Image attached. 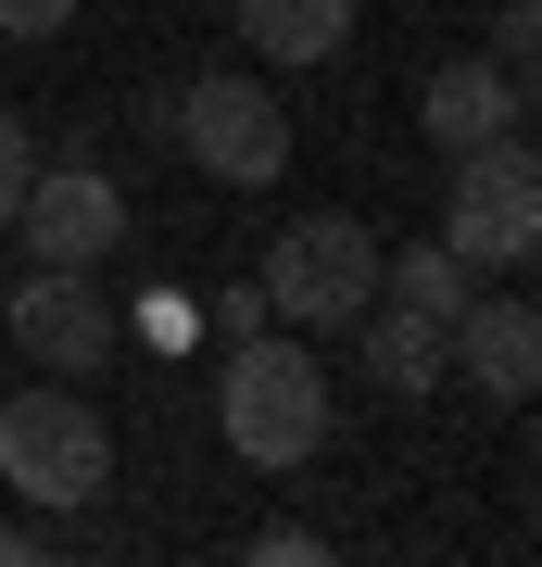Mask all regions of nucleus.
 Segmentation results:
<instances>
[{"label": "nucleus", "mask_w": 542, "mask_h": 567, "mask_svg": "<svg viewBox=\"0 0 542 567\" xmlns=\"http://www.w3.org/2000/svg\"><path fill=\"white\" fill-rule=\"evenodd\" d=\"M177 140L202 177H227V189H278L290 177V102L265 76H190L177 89Z\"/></svg>", "instance_id": "39448f33"}, {"label": "nucleus", "mask_w": 542, "mask_h": 567, "mask_svg": "<svg viewBox=\"0 0 542 567\" xmlns=\"http://www.w3.org/2000/svg\"><path fill=\"white\" fill-rule=\"evenodd\" d=\"M25 555H51V543H39V529H13V517H0V567H25Z\"/></svg>", "instance_id": "a211bd4d"}, {"label": "nucleus", "mask_w": 542, "mask_h": 567, "mask_svg": "<svg viewBox=\"0 0 542 567\" xmlns=\"http://www.w3.org/2000/svg\"><path fill=\"white\" fill-rule=\"evenodd\" d=\"M265 303H278V328H303V341L354 328L379 303V240H366L354 215H290L278 240H265Z\"/></svg>", "instance_id": "20e7f679"}, {"label": "nucleus", "mask_w": 542, "mask_h": 567, "mask_svg": "<svg viewBox=\"0 0 542 567\" xmlns=\"http://www.w3.org/2000/svg\"><path fill=\"white\" fill-rule=\"evenodd\" d=\"M101 480H114V429H101L89 391L39 379L0 404V492H25L39 517H76V505H101Z\"/></svg>", "instance_id": "f03ea898"}, {"label": "nucleus", "mask_w": 542, "mask_h": 567, "mask_svg": "<svg viewBox=\"0 0 542 567\" xmlns=\"http://www.w3.org/2000/svg\"><path fill=\"white\" fill-rule=\"evenodd\" d=\"M76 25V0H0V39H63Z\"/></svg>", "instance_id": "dca6fc26"}, {"label": "nucleus", "mask_w": 542, "mask_h": 567, "mask_svg": "<svg viewBox=\"0 0 542 567\" xmlns=\"http://www.w3.org/2000/svg\"><path fill=\"white\" fill-rule=\"evenodd\" d=\"M25 177H39V140H25V114H0V227H13Z\"/></svg>", "instance_id": "2eb2a0df"}, {"label": "nucleus", "mask_w": 542, "mask_h": 567, "mask_svg": "<svg viewBox=\"0 0 542 567\" xmlns=\"http://www.w3.org/2000/svg\"><path fill=\"white\" fill-rule=\"evenodd\" d=\"M253 328H278V303H265V278H227L215 290V341H253Z\"/></svg>", "instance_id": "4468645a"}, {"label": "nucleus", "mask_w": 542, "mask_h": 567, "mask_svg": "<svg viewBox=\"0 0 542 567\" xmlns=\"http://www.w3.org/2000/svg\"><path fill=\"white\" fill-rule=\"evenodd\" d=\"M341 39H354V0H241V51L278 76H316Z\"/></svg>", "instance_id": "9d476101"}, {"label": "nucleus", "mask_w": 542, "mask_h": 567, "mask_svg": "<svg viewBox=\"0 0 542 567\" xmlns=\"http://www.w3.org/2000/svg\"><path fill=\"white\" fill-rule=\"evenodd\" d=\"M417 126L442 152H480V140H504L518 126V89H504V63L492 51H454V63H429V89H417Z\"/></svg>", "instance_id": "1a4fd4ad"}, {"label": "nucleus", "mask_w": 542, "mask_h": 567, "mask_svg": "<svg viewBox=\"0 0 542 567\" xmlns=\"http://www.w3.org/2000/svg\"><path fill=\"white\" fill-rule=\"evenodd\" d=\"M354 341H366V379H379L391 404H417V391H442V379H454L442 328H429V316H403V303H366V316H354Z\"/></svg>", "instance_id": "9b49d317"}, {"label": "nucleus", "mask_w": 542, "mask_h": 567, "mask_svg": "<svg viewBox=\"0 0 542 567\" xmlns=\"http://www.w3.org/2000/svg\"><path fill=\"white\" fill-rule=\"evenodd\" d=\"M215 429H227L241 466L290 480V466L328 442V365H316V341H303V328H253V341H227V365H215Z\"/></svg>", "instance_id": "f257e3e1"}, {"label": "nucleus", "mask_w": 542, "mask_h": 567, "mask_svg": "<svg viewBox=\"0 0 542 567\" xmlns=\"http://www.w3.org/2000/svg\"><path fill=\"white\" fill-rule=\"evenodd\" d=\"M13 227H25V252H39V265L101 278V265L126 252V189L101 177V164H39V177H25V203H13Z\"/></svg>", "instance_id": "0eeeda50"}, {"label": "nucleus", "mask_w": 542, "mask_h": 567, "mask_svg": "<svg viewBox=\"0 0 542 567\" xmlns=\"http://www.w3.org/2000/svg\"><path fill=\"white\" fill-rule=\"evenodd\" d=\"M454 379L492 391V404H530L542 391V303H518V290H467V316L442 328Z\"/></svg>", "instance_id": "6e6552de"}, {"label": "nucleus", "mask_w": 542, "mask_h": 567, "mask_svg": "<svg viewBox=\"0 0 542 567\" xmlns=\"http://www.w3.org/2000/svg\"><path fill=\"white\" fill-rule=\"evenodd\" d=\"M492 63H504V89H518V102H542V0H504Z\"/></svg>", "instance_id": "ddd939ff"}, {"label": "nucleus", "mask_w": 542, "mask_h": 567, "mask_svg": "<svg viewBox=\"0 0 542 567\" xmlns=\"http://www.w3.org/2000/svg\"><path fill=\"white\" fill-rule=\"evenodd\" d=\"M454 177H442V240L480 265V278H518V265L542 252V152L504 126V140L480 152H442Z\"/></svg>", "instance_id": "7ed1b4c3"}, {"label": "nucleus", "mask_w": 542, "mask_h": 567, "mask_svg": "<svg viewBox=\"0 0 542 567\" xmlns=\"http://www.w3.org/2000/svg\"><path fill=\"white\" fill-rule=\"evenodd\" d=\"M467 290H480V265H467L454 240H403V252H379V303L429 316V328H454V316H467Z\"/></svg>", "instance_id": "f8f14e48"}, {"label": "nucleus", "mask_w": 542, "mask_h": 567, "mask_svg": "<svg viewBox=\"0 0 542 567\" xmlns=\"http://www.w3.org/2000/svg\"><path fill=\"white\" fill-rule=\"evenodd\" d=\"M0 328H13V353L39 365V379H101V365H114V303H101V278H76V265L13 278Z\"/></svg>", "instance_id": "423d86ee"}, {"label": "nucleus", "mask_w": 542, "mask_h": 567, "mask_svg": "<svg viewBox=\"0 0 542 567\" xmlns=\"http://www.w3.org/2000/svg\"><path fill=\"white\" fill-rule=\"evenodd\" d=\"M253 555H265V567H316L328 543H316V529H303V517H278V529H253Z\"/></svg>", "instance_id": "f3484780"}]
</instances>
